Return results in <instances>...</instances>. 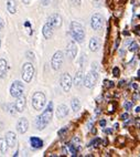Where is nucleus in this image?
Returning <instances> with one entry per match:
<instances>
[{"label": "nucleus", "mask_w": 140, "mask_h": 157, "mask_svg": "<svg viewBox=\"0 0 140 157\" xmlns=\"http://www.w3.org/2000/svg\"><path fill=\"white\" fill-rule=\"evenodd\" d=\"M52 115H53V103L50 102L48 105V107L44 109V112L42 114L38 116L37 118V127L38 129L42 131L49 123H50L51 118H52Z\"/></svg>", "instance_id": "obj_1"}, {"label": "nucleus", "mask_w": 140, "mask_h": 157, "mask_svg": "<svg viewBox=\"0 0 140 157\" xmlns=\"http://www.w3.org/2000/svg\"><path fill=\"white\" fill-rule=\"evenodd\" d=\"M71 34L75 41L77 42H83L85 38V31L84 28L82 27V25H79V22L73 21L71 23Z\"/></svg>", "instance_id": "obj_2"}, {"label": "nucleus", "mask_w": 140, "mask_h": 157, "mask_svg": "<svg viewBox=\"0 0 140 157\" xmlns=\"http://www.w3.org/2000/svg\"><path fill=\"white\" fill-rule=\"evenodd\" d=\"M45 95L42 92H35L32 96V106L35 111H41L45 105Z\"/></svg>", "instance_id": "obj_3"}, {"label": "nucleus", "mask_w": 140, "mask_h": 157, "mask_svg": "<svg viewBox=\"0 0 140 157\" xmlns=\"http://www.w3.org/2000/svg\"><path fill=\"white\" fill-rule=\"evenodd\" d=\"M97 80H98V72L95 70H92L90 72L87 73L86 76H85L84 85L86 87H88V89H90V87H93L96 84Z\"/></svg>", "instance_id": "obj_4"}, {"label": "nucleus", "mask_w": 140, "mask_h": 157, "mask_svg": "<svg viewBox=\"0 0 140 157\" xmlns=\"http://www.w3.org/2000/svg\"><path fill=\"white\" fill-rule=\"evenodd\" d=\"M34 74V67L32 65V63H24L22 67V78L25 82H31L32 78Z\"/></svg>", "instance_id": "obj_5"}, {"label": "nucleus", "mask_w": 140, "mask_h": 157, "mask_svg": "<svg viewBox=\"0 0 140 157\" xmlns=\"http://www.w3.org/2000/svg\"><path fill=\"white\" fill-rule=\"evenodd\" d=\"M62 64H63V53L61 51H56L54 56H52V61H51V65L53 67V70L57 71L61 69Z\"/></svg>", "instance_id": "obj_6"}, {"label": "nucleus", "mask_w": 140, "mask_h": 157, "mask_svg": "<svg viewBox=\"0 0 140 157\" xmlns=\"http://www.w3.org/2000/svg\"><path fill=\"white\" fill-rule=\"evenodd\" d=\"M23 84L20 81H14L12 83L11 87H10V94L13 98H19V96L22 95L23 93Z\"/></svg>", "instance_id": "obj_7"}, {"label": "nucleus", "mask_w": 140, "mask_h": 157, "mask_svg": "<svg viewBox=\"0 0 140 157\" xmlns=\"http://www.w3.org/2000/svg\"><path fill=\"white\" fill-rule=\"evenodd\" d=\"M103 25H104V19H103V17H101V14H99V13L94 14L92 17V21H90L92 28L94 29V30L98 31L103 28Z\"/></svg>", "instance_id": "obj_8"}, {"label": "nucleus", "mask_w": 140, "mask_h": 157, "mask_svg": "<svg viewBox=\"0 0 140 157\" xmlns=\"http://www.w3.org/2000/svg\"><path fill=\"white\" fill-rule=\"evenodd\" d=\"M61 86L65 92H68L72 87V78L68 73H64L61 78Z\"/></svg>", "instance_id": "obj_9"}, {"label": "nucleus", "mask_w": 140, "mask_h": 157, "mask_svg": "<svg viewBox=\"0 0 140 157\" xmlns=\"http://www.w3.org/2000/svg\"><path fill=\"white\" fill-rule=\"evenodd\" d=\"M29 128V122L27 118L21 117L17 123V131L20 134H24Z\"/></svg>", "instance_id": "obj_10"}, {"label": "nucleus", "mask_w": 140, "mask_h": 157, "mask_svg": "<svg viewBox=\"0 0 140 157\" xmlns=\"http://www.w3.org/2000/svg\"><path fill=\"white\" fill-rule=\"evenodd\" d=\"M48 22L50 23L54 29L60 28L62 25V18H61V16H59L57 13H54V14H52V16H50Z\"/></svg>", "instance_id": "obj_11"}, {"label": "nucleus", "mask_w": 140, "mask_h": 157, "mask_svg": "<svg viewBox=\"0 0 140 157\" xmlns=\"http://www.w3.org/2000/svg\"><path fill=\"white\" fill-rule=\"evenodd\" d=\"M66 53H67V56H68L71 60L75 59L76 54H77V47H76V44L73 41H71V42L67 44Z\"/></svg>", "instance_id": "obj_12"}, {"label": "nucleus", "mask_w": 140, "mask_h": 157, "mask_svg": "<svg viewBox=\"0 0 140 157\" xmlns=\"http://www.w3.org/2000/svg\"><path fill=\"white\" fill-rule=\"evenodd\" d=\"M53 30H54V28L49 22H46L43 25L42 32L45 39H51V38H52V36H53Z\"/></svg>", "instance_id": "obj_13"}, {"label": "nucleus", "mask_w": 140, "mask_h": 157, "mask_svg": "<svg viewBox=\"0 0 140 157\" xmlns=\"http://www.w3.org/2000/svg\"><path fill=\"white\" fill-rule=\"evenodd\" d=\"M14 105H16V109H17L18 112H23L25 109V98L24 96L21 95V96H19V98H17V101H16Z\"/></svg>", "instance_id": "obj_14"}, {"label": "nucleus", "mask_w": 140, "mask_h": 157, "mask_svg": "<svg viewBox=\"0 0 140 157\" xmlns=\"http://www.w3.org/2000/svg\"><path fill=\"white\" fill-rule=\"evenodd\" d=\"M6 140L9 147H14V145L17 143V136H16V134L13 132H8L6 134Z\"/></svg>", "instance_id": "obj_15"}, {"label": "nucleus", "mask_w": 140, "mask_h": 157, "mask_svg": "<svg viewBox=\"0 0 140 157\" xmlns=\"http://www.w3.org/2000/svg\"><path fill=\"white\" fill-rule=\"evenodd\" d=\"M67 114H68V109H67V106L64 105V104L60 105V106L57 107V109H56V116H57V118L65 117Z\"/></svg>", "instance_id": "obj_16"}, {"label": "nucleus", "mask_w": 140, "mask_h": 157, "mask_svg": "<svg viewBox=\"0 0 140 157\" xmlns=\"http://www.w3.org/2000/svg\"><path fill=\"white\" fill-rule=\"evenodd\" d=\"M30 143H31V146L35 149H39L41 148L43 146V140L41 138L37 137V136H33V137L30 138Z\"/></svg>", "instance_id": "obj_17"}, {"label": "nucleus", "mask_w": 140, "mask_h": 157, "mask_svg": "<svg viewBox=\"0 0 140 157\" xmlns=\"http://www.w3.org/2000/svg\"><path fill=\"white\" fill-rule=\"evenodd\" d=\"M82 83H84V75H83V71L79 70L76 72L75 78H74V84L76 86H79Z\"/></svg>", "instance_id": "obj_18"}, {"label": "nucleus", "mask_w": 140, "mask_h": 157, "mask_svg": "<svg viewBox=\"0 0 140 157\" xmlns=\"http://www.w3.org/2000/svg\"><path fill=\"white\" fill-rule=\"evenodd\" d=\"M7 10L10 13H16L17 12V5H16V0H8L7 1Z\"/></svg>", "instance_id": "obj_19"}, {"label": "nucleus", "mask_w": 140, "mask_h": 157, "mask_svg": "<svg viewBox=\"0 0 140 157\" xmlns=\"http://www.w3.org/2000/svg\"><path fill=\"white\" fill-rule=\"evenodd\" d=\"M7 69H8V65L6 60L0 59V78H5V75L7 74Z\"/></svg>", "instance_id": "obj_20"}, {"label": "nucleus", "mask_w": 140, "mask_h": 157, "mask_svg": "<svg viewBox=\"0 0 140 157\" xmlns=\"http://www.w3.org/2000/svg\"><path fill=\"white\" fill-rule=\"evenodd\" d=\"M99 48V40L97 38H92L90 41V49L93 52H96Z\"/></svg>", "instance_id": "obj_21"}, {"label": "nucleus", "mask_w": 140, "mask_h": 157, "mask_svg": "<svg viewBox=\"0 0 140 157\" xmlns=\"http://www.w3.org/2000/svg\"><path fill=\"white\" fill-rule=\"evenodd\" d=\"M8 143H7L6 138H0V151L2 154H6L8 151Z\"/></svg>", "instance_id": "obj_22"}, {"label": "nucleus", "mask_w": 140, "mask_h": 157, "mask_svg": "<svg viewBox=\"0 0 140 157\" xmlns=\"http://www.w3.org/2000/svg\"><path fill=\"white\" fill-rule=\"evenodd\" d=\"M71 105H72V109L74 112H79V109H81V103H79V98H73L72 102H71Z\"/></svg>", "instance_id": "obj_23"}, {"label": "nucleus", "mask_w": 140, "mask_h": 157, "mask_svg": "<svg viewBox=\"0 0 140 157\" xmlns=\"http://www.w3.org/2000/svg\"><path fill=\"white\" fill-rule=\"evenodd\" d=\"M138 49H139V47L136 42H131L129 45V51H131V52H136V51H138Z\"/></svg>", "instance_id": "obj_24"}, {"label": "nucleus", "mask_w": 140, "mask_h": 157, "mask_svg": "<svg viewBox=\"0 0 140 157\" xmlns=\"http://www.w3.org/2000/svg\"><path fill=\"white\" fill-rule=\"evenodd\" d=\"M119 73H120V71H119V67H115L114 69H112V75H114V76L118 78V76H119Z\"/></svg>", "instance_id": "obj_25"}, {"label": "nucleus", "mask_w": 140, "mask_h": 157, "mask_svg": "<svg viewBox=\"0 0 140 157\" xmlns=\"http://www.w3.org/2000/svg\"><path fill=\"white\" fill-rule=\"evenodd\" d=\"M131 106H132L131 102H126V103L123 104V107H125V109H127V111H129V109H131Z\"/></svg>", "instance_id": "obj_26"}, {"label": "nucleus", "mask_w": 140, "mask_h": 157, "mask_svg": "<svg viewBox=\"0 0 140 157\" xmlns=\"http://www.w3.org/2000/svg\"><path fill=\"white\" fill-rule=\"evenodd\" d=\"M101 140H99V138H95V140H93V142H92V143H90V145H94V146H95V147H96V146H97L98 144L101 143Z\"/></svg>", "instance_id": "obj_27"}, {"label": "nucleus", "mask_w": 140, "mask_h": 157, "mask_svg": "<svg viewBox=\"0 0 140 157\" xmlns=\"http://www.w3.org/2000/svg\"><path fill=\"white\" fill-rule=\"evenodd\" d=\"M121 120H123V121H128V117H129V115L127 114V113H125V114H121Z\"/></svg>", "instance_id": "obj_28"}, {"label": "nucleus", "mask_w": 140, "mask_h": 157, "mask_svg": "<svg viewBox=\"0 0 140 157\" xmlns=\"http://www.w3.org/2000/svg\"><path fill=\"white\" fill-rule=\"evenodd\" d=\"M105 86L112 87V86H114V83H112V82H110V81H105Z\"/></svg>", "instance_id": "obj_29"}, {"label": "nucleus", "mask_w": 140, "mask_h": 157, "mask_svg": "<svg viewBox=\"0 0 140 157\" xmlns=\"http://www.w3.org/2000/svg\"><path fill=\"white\" fill-rule=\"evenodd\" d=\"M66 131H67V128H66V127H64V128H62L61 131H59V136H62V135L64 134V133L66 132Z\"/></svg>", "instance_id": "obj_30"}, {"label": "nucleus", "mask_w": 140, "mask_h": 157, "mask_svg": "<svg viewBox=\"0 0 140 157\" xmlns=\"http://www.w3.org/2000/svg\"><path fill=\"white\" fill-rule=\"evenodd\" d=\"M3 27H5V21H3V20L0 18V30H2Z\"/></svg>", "instance_id": "obj_31"}, {"label": "nucleus", "mask_w": 140, "mask_h": 157, "mask_svg": "<svg viewBox=\"0 0 140 157\" xmlns=\"http://www.w3.org/2000/svg\"><path fill=\"white\" fill-rule=\"evenodd\" d=\"M72 2H73L75 6H79V5H81V0H72Z\"/></svg>", "instance_id": "obj_32"}, {"label": "nucleus", "mask_w": 140, "mask_h": 157, "mask_svg": "<svg viewBox=\"0 0 140 157\" xmlns=\"http://www.w3.org/2000/svg\"><path fill=\"white\" fill-rule=\"evenodd\" d=\"M99 125H101V127H105V125H106V121H105V120H101V121L99 122Z\"/></svg>", "instance_id": "obj_33"}, {"label": "nucleus", "mask_w": 140, "mask_h": 157, "mask_svg": "<svg viewBox=\"0 0 140 157\" xmlns=\"http://www.w3.org/2000/svg\"><path fill=\"white\" fill-rule=\"evenodd\" d=\"M114 105H115V103H112L109 105V112H114Z\"/></svg>", "instance_id": "obj_34"}, {"label": "nucleus", "mask_w": 140, "mask_h": 157, "mask_svg": "<svg viewBox=\"0 0 140 157\" xmlns=\"http://www.w3.org/2000/svg\"><path fill=\"white\" fill-rule=\"evenodd\" d=\"M42 1V3L44 5V6H46V5H49V2H50V0H41Z\"/></svg>", "instance_id": "obj_35"}, {"label": "nucleus", "mask_w": 140, "mask_h": 157, "mask_svg": "<svg viewBox=\"0 0 140 157\" xmlns=\"http://www.w3.org/2000/svg\"><path fill=\"white\" fill-rule=\"evenodd\" d=\"M132 87H134V90H137V89H138V85L136 84V83H132Z\"/></svg>", "instance_id": "obj_36"}, {"label": "nucleus", "mask_w": 140, "mask_h": 157, "mask_svg": "<svg viewBox=\"0 0 140 157\" xmlns=\"http://www.w3.org/2000/svg\"><path fill=\"white\" fill-rule=\"evenodd\" d=\"M22 1L24 3H27V5H28V3H30V0H22Z\"/></svg>", "instance_id": "obj_37"}, {"label": "nucleus", "mask_w": 140, "mask_h": 157, "mask_svg": "<svg viewBox=\"0 0 140 157\" xmlns=\"http://www.w3.org/2000/svg\"><path fill=\"white\" fill-rule=\"evenodd\" d=\"M105 132H106V133H108V134H110V133H112V129H106V131H105Z\"/></svg>", "instance_id": "obj_38"}, {"label": "nucleus", "mask_w": 140, "mask_h": 157, "mask_svg": "<svg viewBox=\"0 0 140 157\" xmlns=\"http://www.w3.org/2000/svg\"><path fill=\"white\" fill-rule=\"evenodd\" d=\"M136 112H140V107H136Z\"/></svg>", "instance_id": "obj_39"}, {"label": "nucleus", "mask_w": 140, "mask_h": 157, "mask_svg": "<svg viewBox=\"0 0 140 157\" xmlns=\"http://www.w3.org/2000/svg\"><path fill=\"white\" fill-rule=\"evenodd\" d=\"M123 53H125V50H121L120 51V56H123Z\"/></svg>", "instance_id": "obj_40"}, {"label": "nucleus", "mask_w": 140, "mask_h": 157, "mask_svg": "<svg viewBox=\"0 0 140 157\" xmlns=\"http://www.w3.org/2000/svg\"><path fill=\"white\" fill-rule=\"evenodd\" d=\"M123 83H125V81H120V84H119V85H120V86H123Z\"/></svg>", "instance_id": "obj_41"}, {"label": "nucleus", "mask_w": 140, "mask_h": 157, "mask_svg": "<svg viewBox=\"0 0 140 157\" xmlns=\"http://www.w3.org/2000/svg\"><path fill=\"white\" fill-rule=\"evenodd\" d=\"M123 34H126V36H128L129 32H127V31H123Z\"/></svg>", "instance_id": "obj_42"}, {"label": "nucleus", "mask_w": 140, "mask_h": 157, "mask_svg": "<svg viewBox=\"0 0 140 157\" xmlns=\"http://www.w3.org/2000/svg\"><path fill=\"white\" fill-rule=\"evenodd\" d=\"M138 75H139V78H140V70L138 71Z\"/></svg>", "instance_id": "obj_43"}, {"label": "nucleus", "mask_w": 140, "mask_h": 157, "mask_svg": "<svg viewBox=\"0 0 140 157\" xmlns=\"http://www.w3.org/2000/svg\"><path fill=\"white\" fill-rule=\"evenodd\" d=\"M0 45H1V41H0Z\"/></svg>", "instance_id": "obj_44"}, {"label": "nucleus", "mask_w": 140, "mask_h": 157, "mask_svg": "<svg viewBox=\"0 0 140 157\" xmlns=\"http://www.w3.org/2000/svg\"><path fill=\"white\" fill-rule=\"evenodd\" d=\"M139 18H140V16H139Z\"/></svg>", "instance_id": "obj_45"}]
</instances>
